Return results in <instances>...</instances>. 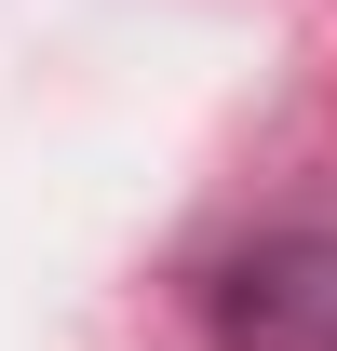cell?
Listing matches in <instances>:
<instances>
[{
  "instance_id": "cell-1",
  "label": "cell",
  "mask_w": 337,
  "mask_h": 351,
  "mask_svg": "<svg viewBox=\"0 0 337 351\" xmlns=\"http://www.w3.org/2000/svg\"><path fill=\"white\" fill-rule=\"evenodd\" d=\"M216 351H337V230H270L203 284Z\"/></svg>"
}]
</instances>
